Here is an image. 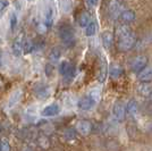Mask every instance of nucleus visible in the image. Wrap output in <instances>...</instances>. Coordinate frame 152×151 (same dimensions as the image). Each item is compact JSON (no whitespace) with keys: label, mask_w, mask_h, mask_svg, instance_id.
<instances>
[{"label":"nucleus","mask_w":152,"mask_h":151,"mask_svg":"<svg viewBox=\"0 0 152 151\" xmlns=\"http://www.w3.org/2000/svg\"><path fill=\"white\" fill-rule=\"evenodd\" d=\"M135 44H136V37L132 32L128 35L118 40V49L121 51H128L131 50Z\"/></svg>","instance_id":"f03ea898"},{"label":"nucleus","mask_w":152,"mask_h":151,"mask_svg":"<svg viewBox=\"0 0 152 151\" xmlns=\"http://www.w3.org/2000/svg\"><path fill=\"white\" fill-rule=\"evenodd\" d=\"M59 55H60L59 50H58V49H55V50L51 52V59L56 62V60H58V58H59Z\"/></svg>","instance_id":"412c9836"},{"label":"nucleus","mask_w":152,"mask_h":151,"mask_svg":"<svg viewBox=\"0 0 152 151\" xmlns=\"http://www.w3.org/2000/svg\"><path fill=\"white\" fill-rule=\"evenodd\" d=\"M95 32H96V24H95V22H91L89 25L85 27V34L88 37H92L95 34Z\"/></svg>","instance_id":"f3484780"},{"label":"nucleus","mask_w":152,"mask_h":151,"mask_svg":"<svg viewBox=\"0 0 152 151\" xmlns=\"http://www.w3.org/2000/svg\"><path fill=\"white\" fill-rule=\"evenodd\" d=\"M125 115H126V111H125V106L123 102H118L116 103L114 107V118L117 122H121V120L125 118Z\"/></svg>","instance_id":"0eeeda50"},{"label":"nucleus","mask_w":152,"mask_h":151,"mask_svg":"<svg viewBox=\"0 0 152 151\" xmlns=\"http://www.w3.org/2000/svg\"><path fill=\"white\" fill-rule=\"evenodd\" d=\"M60 111V108L57 105H50L48 107H45L43 110H42V115L43 116H47V117H51V116H56L58 115Z\"/></svg>","instance_id":"f8f14e48"},{"label":"nucleus","mask_w":152,"mask_h":151,"mask_svg":"<svg viewBox=\"0 0 152 151\" xmlns=\"http://www.w3.org/2000/svg\"><path fill=\"white\" fill-rule=\"evenodd\" d=\"M129 33H132V31H131V29L127 25H119L116 29V35H117V39H118V40L121 38H124V37H126V35H128Z\"/></svg>","instance_id":"2eb2a0df"},{"label":"nucleus","mask_w":152,"mask_h":151,"mask_svg":"<svg viewBox=\"0 0 152 151\" xmlns=\"http://www.w3.org/2000/svg\"><path fill=\"white\" fill-rule=\"evenodd\" d=\"M121 19L125 23H133L135 18H136V15L134 13L133 10L131 9H126V10H123L121 14Z\"/></svg>","instance_id":"9d476101"},{"label":"nucleus","mask_w":152,"mask_h":151,"mask_svg":"<svg viewBox=\"0 0 152 151\" xmlns=\"http://www.w3.org/2000/svg\"><path fill=\"white\" fill-rule=\"evenodd\" d=\"M139 92L141 95H149L152 93V88L151 85H149L148 83H144V84H142L141 86L139 88Z\"/></svg>","instance_id":"a211bd4d"},{"label":"nucleus","mask_w":152,"mask_h":151,"mask_svg":"<svg viewBox=\"0 0 152 151\" xmlns=\"http://www.w3.org/2000/svg\"><path fill=\"white\" fill-rule=\"evenodd\" d=\"M109 73L113 78H118L123 74V69L118 64H111L109 67Z\"/></svg>","instance_id":"4468645a"},{"label":"nucleus","mask_w":152,"mask_h":151,"mask_svg":"<svg viewBox=\"0 0 152 151\" xmlns=\"http://www.w3.org/2000/svg\"><path fill=\"white\" fill-rule=\"evenodd\" d=\"M139 80L143 83H149L152 81V66L145 67L139 73Z\"/></svg>","instance_id":"1a4fd4ad"},{"label":"nucleus","mask_w":152,"mask_h":151,"mask_svg":"<svg viewBox=\"0 0 152 151\" xmlns=\"http://www.w3.org/2000/svg\"><path fill=\"white\" fill-rule=\"evenodd\" d=\"M76 130L82 135H88V134H90L91 130H92V125H91V123L89 120H81V122L77 123Z\"/></svg>","instance_id":"6e6552de"},{"label":"nucleus","mask_w":152,"mask_h":151,"mask_svg":"<svg viewBox=\"0 0 152 151\" xmlns=\"http://www.w3.org/2000/svg\"><path fill=\"white\" fill-rule=\"evenodd\" d=\"M150 100H151V102H152V93L150 95Z\"/></svg>","instance_id":"4be33fe9"},{"label":"nucleus","mask_w":152,"mask_h":151,"mask_svg":"<svg viewBox=\"0 0 152 151\" xmlns=\"http://www.w3.org/2000/svg\"><path fill=\"white\" fill-rule=\"evenodd\" d=\"M90 23H91V16L88 13H83L80 17V25L85 29Z\"/></svg>","instance_id":"dca6fc26"},{"label":"nucleus","mask_w":152,"mask_h":151,"mask_svg":"<svg viewBox=\"0 0 152 151\" xmlns=\"http://www.w3.org/2000/svg\"><path fill=\"white\" fill-rule=\"evenodd\" d=\"M137 102L135 100H129L128 101V103H127V106L125 107V111L126 114H128L129 116H135L136 113H137Z\"/></svg>","instance_id":"ddd939ff"},{"label":"nucleus","mask_w":152,"mask_h":151,"mask_svg":"<svg viewBox=\"0 0 152 151\" xmlns=\"http://www.w3.org/2000/svg\"><path fill=\"white\" fill-rule=\"evenodd\" d=\"M52 22H53V10H52V8H49L45 13V24L47 26H51Z\"/></svg>","instance_id":"6ab92c4d"},{"label":"nucleus","mask_w":152,"mask_h":151,"mask_svg":"<svg viewBox=\"0 0 152 151\" xmlns=\"http://www.w3.org/2000/svg\"><path fill=\"white\" fill-rule=\"evenodd\" d=\"M59 35L64 43L68 47H72L75 43V34L73 29L69 25H63L59 29Z\"/></svg>","instance_id":"f257e3e1"},{"label":"nucleus","mask_w":152,"mask_h":151,"mask_svg":"<svg viewBox=\"0 0 152 151\" xmlns=\"http://www.w3.org/2000/svg\"><path fill=\"white\" fill-rule=\"evenodd\" d=\"M59 72L63 74L65 77H73L74 73H75V68L74 66L68 62H63L59 66Z\"/></svg>","instance_id":"423d86ee"},{"label":"nucleus","mask_w":152,"mask_h":151,"mask_svg":"<svg viewBox=\"0 0 152 151\" xmlns=\"http://www.w3.org/2000/svg\"><path fill=\"white\" fill-rule=\"evenodd\" d=\"M35 92H37V95H38L39 97H47V95H48V93H49L48 88H47V86H45V85H42L40 89H38V91H35Z\"/></svg>","instance_id":"aec40b11"},{"label":"nucleus","mask_w":152,"mask_h":151,"mask_svg":"<svg viewBox=\"0 0 152 151\" xmlns=\"http://www.w3.org/2000/svg\"><path fill=\"white\" fill-rule=\"evenodd\" d=\"M95 103H96V101L90 95H88L86 97H84L78 101V108L82 109V110H90V109L94 107Z\"/></svg>","instance_id":"39448f33"},{"label":"nucleus","mask_w":152,"mask_h":151,"mask_svg":"<svg viewBox=\"0 0 152 151\" xmlns=\"http://www.w3.org/2000/svg\"><path fill=\"white\" fill-rule=\"evenodd\" d=\"M121 4L118 1H110L108 5V14L111 18H116L121 16Z\"/></svg>","instance_id":"20e7f679"},{"label":"nucleus","mask_w":152,"mask_h":151,"mask_svg":"<svg viewBox=\"0 0 152 151\" xmlns=\"http://www.w3.org/2000/svg\"><path fill=\"white\" fill-rule=\"evenodd\" d=\"M146 65H148V58L145 56H143V55H139V56L134 57L133 59L131 60L129 67L135 73H140L141 70H143L145 68Z\"/></svg>","instance_id":"7ed1b4c3"},{"label":"nucleus","mask_w":152,"mask_h":151,"mask_svg":"<svg viewBox=\"0 0 152 151\" xmlns=\"http://www.w3.org/2000/svg\"><path fill=\"white\" fill-rule=\"evenodd\" d=\"M102 44L106 49H109L111 45H113V41H114V35L111 32H103L101 35Z\"/></svg>","instance_id":"9b49d317"}]
</instances>
